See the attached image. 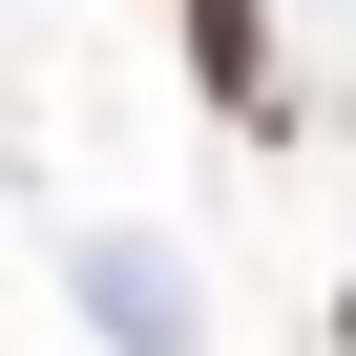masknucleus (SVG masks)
Segmentation results:
<instances>
[{
	"instance_id": "1",
	"label": "nucleus",
	"mask_w": 356,
	"mask_h": 356,
	"mask_svg": "<svg viewBox=\"0 0 356 356\" xmlns=\"http://www.w3.org/2000/svg\"><path fill=\"white\" fill-rule=\"evenodd\" d=\"M168 42H189L210 105H273V0H168Z\"/></svg>"
},
{
	"instance_id": "2",
	"label": "nucleus",
	"mask_w": 356,
	"mask_h": 356,
	"mask_svg": "<svg viewBox=\"0 0 356 356\" xmlns=\"http://www.w3.org/2000/svg\"><path fill=\"white\" fill-rule=\"evenodd\" d=\"M335 356H356V293H335Z\"/></svg>"
}]
</instances>
